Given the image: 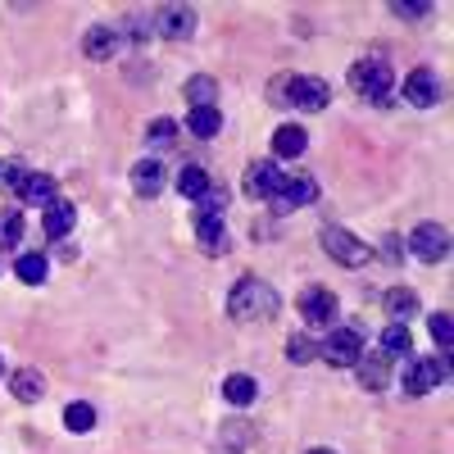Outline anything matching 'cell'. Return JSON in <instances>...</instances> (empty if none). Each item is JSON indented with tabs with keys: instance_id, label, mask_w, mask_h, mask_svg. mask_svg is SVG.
Returning <instances> with one entry per match:
<instances>
[{
	"instance_id": "6da1fadb",
	"label": "cell",
	"mask_w": 454,
	"mask_h": 454,
	"mask_svg": "<svg viewBox=\"0 0 454 454\" xmlns=\"http://www.w3.org/2000/svg\"><path fill=\"white\" fill-rule=\"evenodd\" d=\"M278 305H282V295L263 278H241L232 286V295H227V314L237 323H263V318L278 314Z\"/></svg>"
},
{
	"instance_id": "7a4b0ae2",
	"label": "cell",
	"mask_w": 454,
	"mask_h": 454,
	"mask_svg": "<svg viewBox=\"0 0 454 454\" xmlns=\"http://www.w3.org/2000/svg\"><path fill=\"white\" fill-rule=\"evenodd\" d=\"M273 105L291 109H327V82L323 78H278L273 82Z\"/></svg>"
},
{
	"instance_id": "3957f363",
	"label": "cell",
	"mask_w": 454,
	"mask_h": 454,
	"mask_svg": "<svg viewBox=\"0 0 454 454\" xmlns=\"http://www.w3.org/2000/svg\"><path fill=\"white\" fill-rule=\"evenodd\" d=\"M350 82H355V91L368 100V105H391V64H382V59H359L355 68H350Z\"/></svg>"
},
{
	"instance_id": "277c9868",
	"label": "cell",
	"mask_w": 454,
	"mask_h": 454,
	"mask_svg": "<svg viewBox=\"0 0 454 454\" xmlns=\"http://www.w3.org/2000/svg\"><path fill=\"white\" fill-rule=\"evenodd\" d=\"M445 377H450V359L445 355H419V359L404 364V391L409 395H427V391H436L445 382Z\"/></svg>"
},
{
	"instance_id": "5b68a950",
	"label": "cell",
	"mask_w": 454,
	"mask_h": 454,
	"mask_svg": "<svg viewBox=\"0 0 454 454\" xmlns=\"http://www.w3.org/2000/svg\"><path fill=\"white\" fill-rule=\"evenodd\" d=\"M318 355H323L332 368H355L359 355H364V332H359V327H332L327 340L318 346Z\"/></svg>"
},
{
	"instance_id": "8992f818",
	"label": "cell",
	"mask_w": 454,
	"mask_h": 454,
	"mask_svg": "<svg viewBox=\"0 0 454 454\" xmlns=\"http://www.w3.org/2000/svg\"><path fill=\"white\" fill-rule=\"evenodd\" d=\"M323 250L336 263H346V269H364L372 259V246H364L355 232H346V227H323Z\"/></svg>"
},
{
	"instance_id": "52a82bcc",
	"label": "cell",
	"mask_w": 454,
	"mask_h": 454,
	"mask_svg": "<svg viewBox=\"0 0 454 454\" xmlns=\"http://www.w3.org/2000/svg\"><path fill=\"white\" fill-rule=\"evenodd\" d=\"M409 254L423 259V263H441L450 254V232H445L441 223H419L409 232Z\"/></svg>"
},
{
	"instance_id": "ba28073f",
	"label": "cell",
	"mask_w": 454,
	"mask_h": 454,
	"mask_svg": "<svg viewBox=\"0 0 454 454\" xmlns=\"http://www.w3.org/2000/svg\"><path fill=\"white\" fill-rule=\"evenodd\" d=\"M318 200V182L309 177V173H286L282 177V186H278V196H273V205L286 214V209H305V205H314Z\"/></svg>"
},
{
	"instance_id": "9c48e42d",
	"label": "cell",
	"mask_w": 454,
	"mask_h": 454,
	"mask_svg": "<svg viewBox=\"0 0 454 454\" xmlns=\"http://www.w3.org/2000/svg\"><path fill=\"white\" fill-rule=\"evenodd\" d=\"M300 318H305L309 327H336V318H340V309H336V295L332 291H305L300 295Z\"/></svg>"
},
{
	"instance_id": "30bf717a",
	"label": "cell",
	"mask_w": 454,
	"mask_h": 454,
	"mask_svg": "<svg viewBox=\"0 0 454 454\" xmlns=\"http://www.w3.org/2000/svg\"><path fill=\"white\" fill-rule=\"evenodd\" d=\"M282 168L273 164V160H254L250 168H246V192L254 196V200H273L278 196V186H282Z\"/></svg>"
},
{
	"instance_id": "8fae6325",
	"label": "cell",
	"mask_w": 454,
	"mask_h": 454,
	"mask_svg": "<svg viewBox=\"0 0 454 454\" xmlns=\"http://www.w3.org/2000/svg\"><path fill=\"white\" fill-rule=\"evenodd\" d=\"M404 100L413 109H432L441 100V82H436V73L432 68H413L409 78H404Z\"/></svg>"
},
{
	"instance_id": "7c38bea8",
	"label": "cell",
	"mask_w": 454,
	"mask_h": 454,
	"mask_svg": "<svg viewBox=\"0 0 454 454\" xmlns=\"http://www.w3.org/2000/svg\"><path fill=\"white\" fill-rule=\"evenodd\" d=\"M155 32L168 36V42H186L196 32V14L186 5H164V10H155Z\"/></svg>"
},
{
	"instance_id": "4fadbf2b",
	"label": "cell",
	"mask_w": 454,
	"mask_h": 454,
	"mask_svg": "<svg viewBox=\"0 0 454 454\" xmlns=\"http://www.w3.org/2000/svg\"><path fill=\"white\" fill-rule=\"evenodd\" d=\"M355 377H359V387H364V391H382V387L391 382V359H387L382 350H377V355H359Z\"/></svg>"
},
{
	"instance_id": "5bb4252c",
	"label": "cell",
	"mask_w": 454,
	"mask_h": 454,
	"mask_svg": "<svg viewBox=\"0 0 454 454\" xmlns=\"http://www.w3.org/2000/svg\"><path fill=\"white\" fill-rule=\"evenodd\" d=\"M82 51L91 55V59H114L123 51V36H119V27H109V23H96L87 36H82Z\"/></svg>"
},
{
	"instance_id": "9a60e30c",
	"label": "cell",
	"mask_w": 454,
	"mask_h": 454,
	"mask_svg": "<svg viewBox=\"0 0 454 454\" xmlns=\"http://www.w3.org/2000/svg\"><path fill=\"white\" fill-rule=\"evenodd\" d=\"M73 223H78V209H73L68 200H51L46 214H42V227H46V237H51V241L68 237V232H73Z\"/></svg>"
},
{
	"instance_id": "2e32d148",
	"label": "cell",
	"mask_w": 454,
	"mask_h": 454,
	"mask_svg": "<svg viewBox=\"0 0 454 454\" xmlns=\"http://www.w3.org/2000/svg\"><path fill=\"white\" fill-rule=\"evenodd\" d=\"M305 145H309V132L300 128V123H282L273 132V155L278 160H295V155H305Z\"/></svg>"
},
{
	"instance_id": "e0dca14e",
	"label": "cell",
	"mask_w": 454,
	"mask_h": 454,
	"mask_svg": "<svg viewBox=\"0 0 454 454\" xmlns=\"http://www.w3.org/2000/svg\"><path fill=\"white\" fill-rule=\"evenodd\" d=\"M132 186H137V196H160L164 192V164L160 160H141L137 168H132Z\"/></svg>"
},
{
	"instance_id": "ac0fdd59",
	"label": "cell",
	"mask_w": 454,
	"mask_h": 454,
	"mask_svg": "<svg viewBox=\"0 0 454 454\" xmlns=\"http://www.w3.org/2000/svg\"><path fill=\"white\" fill-rule=\"evenodd\" d=\"M196 237H200V250L205 254H223L227 246V227H223V218H205V214H196Z\"/></svg>"
},
{
	"instance_id": "d6986e66",
	"label": "cell",
	"mask_w": 454,
	"mask_h": 454,
	"mask_svg": "<svg viewBox=\"0 0 454 454\" xmlns=\"http://www.w3.org/2000/svg\"><path fill=\"white\" fill-rule=\"evenodd\" d=\"M377 350H382L387 359H413V336H409V327H404V323H391V327L382 332V340H377Z\"/></svg>"
},
{
	"instance_id": "ffe728a7",
	"label": "cell",
	"mask_w": 454,
	"mask_h": 454,
	"mask_svg": "<svg viewBox=\"0 0 454 454\" xmlns=\"http://www.w3.org/2000/svg\"><path fill=\"white\" fill-rule=\"evenodd\" d=\"M19 200H27V205H51L55 200V182L46 177V173H27L23 177V186H19Z\"/></svg>"
},
{
	"instance_id": "44dd1931",
	"label": "cell",
	"mask_w": 454,
	"mask_h": 454,
	"mask_svg": "<svg viewBox=\"0 0 454 454\" xmlns=\"http://www.w3.org/2000/svg\"><path fill=\"white\" fill-rule=\"evenodd\" d=\"M14 273H19V282H27V286H42V282H46V273H51V263H46V254L23 250V254L14 259Z\"/></svg>"
},
{
	"instance_id": "7402d4cb",
	"label": "cell",
	"mask_w": 454,
	"mask_h": 454,
	"mask_svg": "<svg viewBox=\"0 0 454 454\" xmlns=\"http://www.w3.org/2000/svg\"><path fill=\"white\" fill-rule=\"evenodd\" d=\"M10 387H14V395H19L23 404H36V400H42V391H46V377L36 372V368H19V372L10 377Z\"/></svg>"
},
{
	"instance_id": "603a6c76",
	"label": "cell",
	"mask_w": 454,
	"mask_h": 454,
	"mask_svg": "<svg viewBox=\"0 0 454 454\" xmlns=\"http://www.w3.org/2000/svg\"><path fill=\"white\" fill-rule=\"evenodd\" d=\"M23 237H27L23 209H0V246H5V250H19Z\"/></svg>"
},
{
	"instance_id": "cb8c5ba5",
	"label": "cell",
	"mask_w": 454,
	"mask_h": 454,
	"mask_svg": "<svg viewBox=\"0 0 454 454\" xmlns=\"http://www.w3.org/2000/svg\"><path fill=\"white\" fill-rule=\"evenodd\" d=\"M382 305H387V314H391L395 323H404V318H413V314H419V295H413V291H404V286H391V291L382 295Z\"/></svg>"
},
{
	"instance_id": "d4e9b609",
	"label": "cell",
	"mask_w": 454,
	"mask_h": 454,
	"mask_svg": "<svg viewBox=\"0 0 454 454\" xmlns=\"http://www.w3.org/2000/svg\"><path fill=\"white\" fill-rule=\"evenodd\" d=\"M254 395H259V382H254L250 372H232V377L223 382V400H227V404H250Z\"/></svg>"
},
{
	"instance_id": "484cf974",
	"label": "cell",
	"mask_w": 454,
	"mask_h": 454,
	"mask_svg": "<svg viewBox=\"0 0 454 454\" xmlns=\"http://www.w3.org/2000/svg\"><path fill=\"white\" fill-rule=\"evenodd\" d=\"M177 192H182L186 200H200V196L209 192V173H205L200 164H186V168L177 173Z\"/></svg>"
},
{
	"instance_id": "4316f807",
	"label": "cell",
	"mask_w": 454,
	"mask_h": 454,
	"mask_svg": "<svg viewBox=\"0 0 454 454\" xmlns=\"http://www.w3.org/2000/svg\"><path fill=\"white\" fill-rule=\"evenodd\" d=\"M186 128H192V137H218L223 132V114L218 109H192V114H186Z\"/></svg>"
},
{
	"instance_id": "83f0119b",
	"label": "cell",
	"mask_w": 454,
	"mask_h": 454,
	"mask_svg": "<svg viewBox=\"0 0 454 454\" xmlns=\"http://www.w3.org/2000/svg\"><path fill=\"white\" fill-rule=\"evenodd\" d=\"M186 100H192V109H214V100H218V82L214 78H186Z\"/></svg>"
},
{
	"instance_id": "f1b7e54d",
	"label": "cell",
	"mask_w": 454,
	"mask_h": 454,
	"mask_svg": "<svg viewBox=\"0 0 454 454\" xmlns=\"http://www.w3.org/2000/svg\"><path fill=\"white\" fill-rule=\"evenodd\" d=\"M286 359H291V364H314V359H318V340H314L309 332H295V336L286 340Z\"/></svg>"
},
{
	"instance_id": "f546056e",
	"label": "cell",
	"mask_w": 454,
	"mask_h": 454,
	"mask_svg": "<svg viewBox=\"0 0 454 454\" xmlns=\"http://www.w3.org/2000/svg\"><path fill=\"white\" fill-rule=\"evenodd\" d=\"M64 427H68V432H91V427H96V409H91L87 400H73V404L64 409Z\"/></svg>"
},
{
	"instance_id": "4dcf8cb0",
	"label": "cell",
	"mask_w": 454,
	"mask_h": 454,
	"mask_svg": "<svg viewBox=\"0 0 454 454\" xmlns=\"http://www.w3.org/2000/svg\"><path fill=\"white\" fill-rule=\"evenodd\" d=\"M173 141H177V123L173 119H155L145 128V145L150 150H173Z\"/></svg>"
},
{
	"instance_id": "1f68e13d",
	"label": "cell",
	"mask_w": 454,
	"mask_h": 454,
	"mask_svg": "<svg viewBox=\"0 0 454 454\" xmlns=\"http://www.w3.org/2000/svg\"><path fill=\"white\" fill-rule=\"evenodd\" d=\"M427 327H432V340H436L441 350H450V346H454V327H450V314H432V323H427Z\"/></svg>"
},
{
	"instance_id": "d6a6232c",
	"label": "cell",
	"mask_w": 454,
	"mask_h": 454,
	"mask_svg": "<svg viewBox=\"0 0 454 454\" xmlns=\"http://www.w3.org/2000/svg\"><path fill=\"white\" fill-rule=\"evenodd\" d=\"M0 173H5V186H10V192H19V186H23V177H27V168H23V164H5Z\"/></svg>"
},
{
	"instance_id": "836d02e7",
	"label": "cell",
	"mask_w": 454,
	"mask_h": 454,
	"mask_svg": "<svg viewBox=\"0 0 454 454\" xmlns=\"http://www.w3.org/2000/svg\"><path fill=\"white\" fill-rule=\"evenodd\" d=\"M427 10H432L427 0H423V5H395V14H400V19H423Z\"/></svg>"
},
{
	"instance_id": "e575fe53",
	"label": "cell",
	"mask_w": 454,
	"mask_h": 454,
	"mask_svg": "<svg viewBox=\"0 0 454 454\" xmlns=\"http://www.w3.org/2000/svg\"><path fill=\"white\" fill-rule=\"evenodd\" d=\"M382 246H387V250H382V254H387V259H400V250H395V246H400V241H395V237H387V241H382Z\"/></svg>"
},
{
	"instance_id": "d590c367",
	"label": "cell",
	"mask_w": 454,
	"mask_h": 454,
	"mask_svg": "<svg viewBox=\"0 0 454 454\" xmlns=\"http://www.w3.org/2000/svg\"><path fill=\"white\" fill-rule=\"evenodd\" d=\"M305 454H336V450H327V445H318V450H305Z\"/></svg>"
},
{
	"instance_id": "8d00e7d4",
	"label": "cell",
	"mask_w": 454,
	"mask_h": 454,
	"mask_svg": "<svg viewBox=\"0 0 454 454\" xmlns=\"http://www.w3.org/2000/svg\"><path fill=\"white\" fill-rule=\"evenodd\" d=\"M0 372H5V364H0Z\"/></svg>"
}]
</instances>
